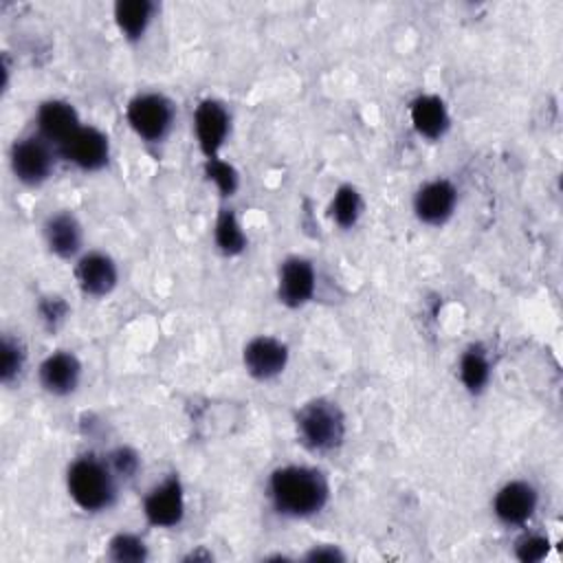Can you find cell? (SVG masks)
I'll return each mask as SVG.
<instances>
[{"mask_svg": "<svg viewBox=\"0 0 563 563\" xmlns=\"http://www.w3.org/2000/svg\"><path fill=\"white\" fill-rule=\"evenodd\" d=\"M205 176L216 185L222 196H233L240 185V174L235 172V167L220 156L205 158Z\"/></svg>", "mask_w": 563, "mask_h": 563, "instance_id": "23", "label": "cell"}, {"mask_svg": "<svg viewBox=\"0 0 563 563\" xmlns=\"http://www.w3.org/2000/svg\"><path fill=\"white\" fill-rule=\"evenodd\" d=\"M548 552H550V539L539 532L521 534L515 543V556L521 563H539L548 556Z\"/></svg>", "mask_w": 563, "mask_h": 563, "instance_id": "25", "label": "cell"}, {"mask_svg": "<svg viewBox=\"0 0 563 563\" xmlns=\"http://www.w3.org/2000/svg\"><path fill=\"white\" fill-rule=\"evenodd\" d=\"M59 152L64 154L66 161L77 165L84 172H97L101 169L108 158H110V141L108 136L92 128V125H81L62 147Z\"/></svg>", "mask_w": 563, "mask_h": 563, "instance_id": "12", "label": "cell"}, {"mask_svg": "<svg viewBox=\"0 0 563 563\" xmlns=\"http://www.w3.org/2000/svg\"><path fill=\"white\" fill-rule=\"evenodd\" d=\"M108 556L117 563H141L147 559V545L134 532H119L108 543Z\"/></svg>", "mask_w": 563, "mask_h": 563, "instance_id": "22", "label": "cell"}, {"mask_svg": "<svg viewBox=\"0 0 563 563\" xmlns=\"http://www.w3.org/2000/svg\"><path fill=\"white\" fill-rule=\"evenodd\" d=\"M130 128L147 143H161L174 125V103L161 92H139L125 110Z\"/></svg>", "mask_w": 563, "mask_h": 563, "instance_id": "4", "label": "cell"}, {"mask_svg": "<svg viewBox=\"0 0 563 563\" xmlns=\"http://www.w3.org/2000/svg\"><path fill=\"white\" fill-rule=\"evenodd\" d=\"M108 464H110V468L114 471V475L117 477H134V473L139 471V457H136V453L132 451V449H128V446H119V449H114L112 453H110V457H108Z\"/></svg>", "mask_w": 563, "mask_h": 563, "instance_id": "27", "label": "cell"}, {"mask_svg": "<svg viewBox=\"0 0 563 563\" xmlns=\"http://www.w3.org/2000/svg\"><path fill=\"white\" fill-rule=\"evenodd\" d=\"M231 128L227 108L216 99H202L194 112V132L205 158L218 156Z\"/></svg>", "mask_w": 563, "mask_h": 563, "instance_id": "9", "label": "cell"}, {"mask_svg": "<svg viewBox=\"0 0 563 563\" xmlns=\"http://www.w3.org/2000/svg\"><path fill=\"white\" fill-rule=\"evenodd\" d=\"M0 378L2 383H11L24 367V347L20 341L4 336L0 345Z\"/></svg>", "mask_w": 563, "mask_h": 563, "instance_id": "24", "label": "cell"}, {"mask_svg": "<svg viewBox=\"0 0 563 563\" xmlns=\"http://www.w3.org/2000/svg\"><path fill=\"white\" fill-rule=\"evenodd\" d=\"M75 277L79 288L90 297H103L112 292L119 279L117 264L110 255L101 251H90L77 260Z\"/></svg>", "mask_w": 563, "mask_h": 563, "instance_id": "15", "label": "cell"}, {"mask_svg": "<svg viewBox=\"0 0 563 563\" xmlns=\"http://www.w3.org/2000/svg\"><path fill=\"white\" fill-rule=\"evenodd\" d=\"M66 488L81 510L101 512L117 499V475L108 460L81 455L68 466Z\"/></svg>", "mask_w": 563, "mask_h": 563, "instance_id": "2", "label": "cell"}, {"mask_svg": "<svg viewBox=\"0 0 563 563\" xmlns=\"http://www.w3.org/2000/svg\"><path fill=\"white\" fill-rule=\"evenodd\" d=\"M343 559H345V554L334 545H314L306 554V561H343Z\"/></svg>", "mask_w": 563, "mask_h": 563, "instance_id": "28", "label": "cell"}, {"mask_svg": "<svg viewBox=\"0 0 563 563\" xmlns=\"http://www.w3.org/2000/svg\"><path fill=\"white\" fill-rule=\"evenodd\" d=\"M37 310H40V319L46 323V328L55 330L59 323H64V319L68 314V303L62 297L53 295V297H44L40 301Z\"/></svg>", "mask_w": 563, "mask_h": 563, "instance_id": "26", "label": "cell"}, {"mask_svg": "<svg viewBox=\"0 0 563 563\" xmlns=\"http://www.w3.org/2000/svg\"><path fill=\"white\" fill-rule=\"evenodd\" d=\"M409 119L413 130L429 141L442 139L449 130V110L438 95H418L409 103Z\"/></svg>", "mask_w": 563, "mask_h": 563, "instance_id": "16", "label": "cell"}, {"mask_svg": "<svg viewBox=\"0 0 563 563\" xmlns=\"http://www.w3.org/2000/svg\"><path fill=\"white\" fill-rule=\"evenodd\" d=\"M460 380L471 394H482L490 380V358L482 345H471L460 356Z\"/></svg>", "mask_w": 563, "mask_h": 563, "instance_id": "19", "label": "cell"}, {"mask_svg": "<svg viewBox=\"0 0 563 563\" xmlns=\"http://www.w3.org/2000/svg\"><path fill=\"white\" fill-rule=\"evenodd\" d=\"M154 2L152 0H119L114 4V22L125 40H141L154 18Z\"/></svg>", "mask_w": 563, "mask_h": 563, "instance_id": "18", "label": "cell"}, {"mask_svg": "<svg viewBox=\"0 0 563 563\" xmlns=\"http://www.w3.org/2000/svg\"><path fill=\"white\" fill-rule=\"evenodd\" d=\"M457 205V189L446 178H435L424 183L413 196V211L420 222L440 227L444 224Z\"/></svg>", "mask_w": 563, "mask_h": 563, "instance_id": "11", "label": "cell"}, {"mask_svg": "<svg viewBox=\"0 0 563 563\" xmlns=\"http://www.w3.org/2000/svg\"><path fill=\"white\" fill-rule=\"evenodd\" d=\"M268 495L279 515L303 519L323 510L330 497V486L321 471L288 464L273 471L268 479Z\"/></svg>", "mask_w": 563, "mask_h": 563, "instance_id": "1", "label": "cell"}, {"mask_svg": "<svg viewBox=\"0 0 563 563\" xmlns=\"http://www.w3.org/2000/svg\"><path fill=\"white\" fill-rule=\"evenodd\" d=\"M81 128L79 114L73 103L62 99H48L37 110V130L44 141L57 150Z\"/></svg>", "mask_w": 563, "mask_h": 563, "instance_id": "14", "label": "cell"}, {"mask_svg": "<svg viewBox=\"0 0 563 563\" xmlns=\"http://www.w3.org/2000/svg\"><path fill=\"white\" fill-rule=\"evenodd\" d=\"M539 504L537 488L526 479L506 482L493 499V512L504 526H523L532 519Z\"/></svg>", "mask_w": 563, "mask_h": 563, "instance_id": "7", "label": "cell"}, {"mask_svg": "<svg viewBox=\"0 0 563 563\" xmlns=\"http://www.w3.org/2000/svg\"><path fill=\"white\" fill-rule=\"evenodd\" d=\"M213 240L218 251L224 255H240L246 249V235L231 209H222L218 213L216 227H213Z\"/></svg>", "mask_w": 563, "mask_h": 563, "instance_id": "20", "label": "cell"}, {"mask_svg": "<svg viewBox=\"0 0 563 563\" xmlns=\"http://www.w3.org/2000/svg\"><path fill=\"white\" fill-rule=\"evenodd\" d=\"M55 167L53 145L42 136L20 139L11 150V169L24 185H42Z\"/></svg>", "mask_w": 563, "mask_h": 563, "instance_id": "5", "label": "cell"}, {"mask_svg": "<svg viewBox=\"0 0 563 563\" xmlns=\"http://www.w3.org/2000/svg\"><path fill=\"white\" fill-rule=\"evenodd\" d=\"M37 376H40V385L44 387V391H48L53 396H68L79 385L81 363L73 352L57 350L42 361Z\"/></svg>", "mask_w": 563, "mask_h": 563, "instance_id": "13", "label": "cell"}, {"mask_svg": "<svg viewBox=\"0 0 563 563\" xmlns=\"http://www.w3.org/2000/svg\"><path fill=\"white\" fill-rule=\"evenodd\" d=\"M297 433L310 451H334L345 438V418L334 402L317 398L299 409Z\"/></svg>", "mask_w": 563, "mask_h": 563, "instance_id": "3", "label": "cell"}, {"mask_svg": "<svg viewBox=\"0 0 563 563\" xmlns=\"http://www.w3.org/2000/svg\"><path fill=\"white\" fill-rule=\"evenodd\" d=\"M330 218L341 227V229H350L358 222L361 213H363V198L358 194L356 187L352 185H341L332 200H330Z\"/></svg>", "mask_w": 563, "mask_h": 563, "instance_id": "21", "label": "cell"}, {"mask_svg": "<svg viewBox=\"0 0 563 563\" xmlns=\"http://www.w3.org/2000/svg\"><path fill=\"white\" fill-rule=\"evenodd\" d=\"M143 515L156 528H174L185 517V493L178 477L156 484L143 499Z\"/></svg>", "mask_w": 563, "mask_h": 563, "instance_id": "8", "label": "cell"}, {"mask_svg": "<svg viewBox=\"0 0 563 563\" xmlns=\"http://www.w3.org/2000/svg\"><path fill=\"white\" fill-rule=\"evenodd\" d=\"M44 238L48 249L57 255V257H75L81 249V224L77 222V218L73 213H55L46 220L44 224Z\"/></svg>", "mask_w": 563, "mask_h": 563, "instance_id": "17", "label": "cell"}, {"mask_svg": "<svg viewBox=\"0 0 563 563\" xmlns=\"http://www.w3.org/2000/svg\"><path fill=\"white\" fill-rule=\"evenodd\" d=\"M317 288V273L308 257L292 255L286 257L279 266L277 277V297L288 308H299L308 303Z\"/></svg>", "mask_w": 563, "mask_h": 563, "instance_id": "6", "label": "cell"}, {"mask_svg": "<svg viewBox=\"0 0 563 563\" xmlns=\"http://www.w3.org/2000/svg\"><path fill=\"white\" fill-rule=\"evenodd\" d=\"M246 372L257 380H271L279 376L288 365V347L275 336H253L242 352Z\"/></svg>", "mask_w": 563, "mask_h": 563, "instance_id": "10", "label": "cell"}]
</instances>
